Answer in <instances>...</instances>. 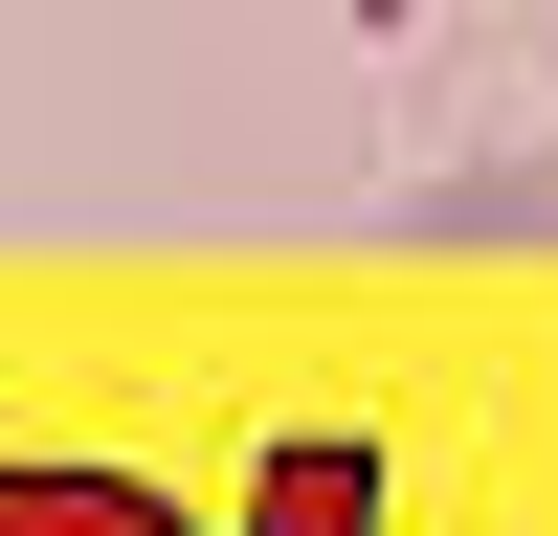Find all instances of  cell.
Instances as JSON below:
<instances>
[{
	"instance_id": "obj_1",
	"label": "cell",
	"mask_w": 558,
	"mask_h": 536,
	"mask_svg": "<svg viewBox=\"0 0 558 536\" xmlns=\"http://www.w3.org/2000/svg\"><path fill=\"white\" fill-rule=\"evenodd\" d=\"M0 536H202V514L112 447H0Z\"/></svg>"
},
{
	"instance_id": "obj_2",
	"label": "cell",
	"mask_w": 558,
	"mask_h": 536,
	"mask_svg": "<svg viewBox=\"0 0 558 536\" xmlns=\"http://www.w3.org/2000/svg\"><path fill=\"white\" fill-rule=\"evenodd\" d=\"M246 536H380V447H357V425H291L246 470Z\"/></svg>"
}]
</instances>
